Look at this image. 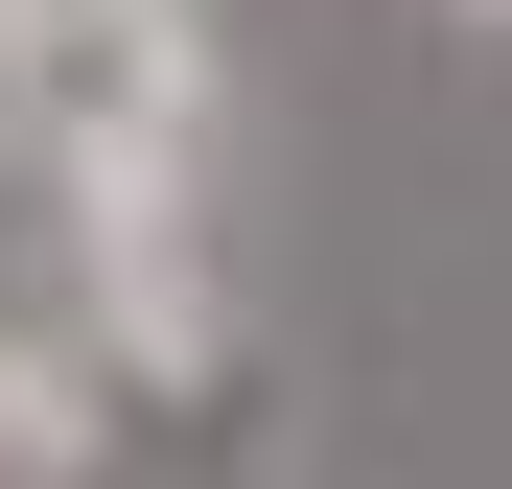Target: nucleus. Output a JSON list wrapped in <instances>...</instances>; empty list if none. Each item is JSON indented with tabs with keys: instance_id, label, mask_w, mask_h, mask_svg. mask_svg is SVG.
Listing matches in <instances>:
<instances>
[{
	"instance_id": "2",
	"label": "nucleus",
	"mask_w": 512,
	"mask_h": 489,
	"mask_svg": "<svg viewBox=\"0 0 512 489\" xmlns=\"http://www.w3.org/2000/svg\"><path fill=\"white\" fill-rule=\"evenodd\" d=\"M466 24H512V0H466Z\"/></svg>"
},
{
	"instance_id": "1",
	"label": "nucleus",
	"mask_w": 512,
	"mask_h": 489,
	"mask_svg": "<svg viewBox=\"0 0 512 489\" xmlns=\"http://www.w3.org/2000/svg\"><path fill=\"white\" fill-rule=\"evenodd\" d=\"M0 70H24V117L70 163H94V210H163V163H187V117H210V24L187 0H24Z\"/></svg>"
}]
</instances>
